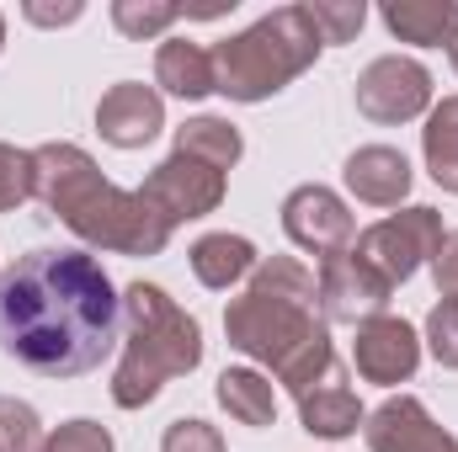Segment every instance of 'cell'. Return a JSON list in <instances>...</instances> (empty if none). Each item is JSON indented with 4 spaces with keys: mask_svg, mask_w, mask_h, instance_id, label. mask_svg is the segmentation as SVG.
<instances>
[{
    "mask_svg": "<svg viewBox=\"0 0 458 452\" xmlns=\"http://www.w3.org/2000/svg\"><path fill=\"white\" fill-rule=\"evenodd\" d=\"M320 314H326V325H368V320H378L384 309H389V282L357 255V250H342V255H331V261H320Z\"/></svg>",
    "mask_w": 458,
    "mask_h": 452,
    "instance_id": "cell-9",
    "label": "cell"
},
{
    "mask_svg": "<svg viewBox=\"0 0 458 452\" xmlns=\"http://www.w3.org/2000/svg\"><path fill=\"white\" fill-rule=\"evenodd\" d=\"M160 128H165V102H160L155 86L117 80L113 91L97 102V133H102L113 149H144Z\"/></svg>",
    "mask_w": 458,
    "mask_h": 452,
    "instance_id": "cell-13",
    "label": "cell"
},
{
    "mask_svg": "<svg viewBox=\"0 0 458 452\" xmlns=\"http://www.w3.org/2000/svg\"><path fill=\"white\" fill-rule=\"evenodd\" d=\"M38 448H43L38 410H32L27 399L0 394V452H38Z\"/></svg>",
    "mask_w": 458,
    "mask_h": 452,
    "instance_id": "cell-24",
    "label": "cell"
},
{
    "mask_svg": "<svg viewBox=\"0 0 458 452\" xmlns=\"http://www.w3.org/2000/svg\"><path fill=\"white\" fill-rule=\"evenodd\" d=\"M155 80H160V91H171V96H182V102H203V96L219 91V86H214V54H208L203 43H192V38H165V43H160V54H155Z\"/></svg>",
    "mask_w": 458,
    "mask_h": 452,
    "instance_id": "cell-16",
    "label": "cell"
},
{
    "mask_svg": "<svg viewBox=\"0 0 458 452\" xmlns=\"http://www.w3.org/2000/svg\"><path fill=\"white\" fill-rule=\"evenodd\" d=\"M432 277H437V293L443 298H458V229L443 234V245L432 255Z\"/></svg>",
    "mask_w": 458,
    "mask_h": 452,
    "instance_id": "cell-29",
    "label": "cell"
},
{
    "mask_svg": "<svg viewBox=\"0 0 458 452\" xmlns=\"http://www.w3.org/2000/svg\"><path fill=\"white\" fill-rule=\"evenodd\" d=\"M27 21H38V27H64V21H81V0H70V5H27Z\"/></svg>",
    "mask_w": 458,
    "mask_h": 452,
    "instance_id": "cell-30",
    "label": "cell"
},
{
    "mask_svg": "<svg viewBox=\"0 0 458 452\" xmlns=\"http://www.w3.org/2000/svg\"><path fill=\"white\" fill-rule=\"evenodd\" d=\"M283 229H288V239H293L299 250H310V255H320V261L352 250V239H357V224H352L346 203L331 187H320V181L288 192V203H283Z\"/></svg>",
    "mask_w": 458,
    "mask_h": 452,
    "instance_id": "cell-10",
    "label": "cell"
},
{
    "mask_svg": "<svg viewBox=\"0 0 458 452\" xmlns=\"http://www.w3.org/2000/svg\"><path fill=\"white\" fill-rule=\"evenodd\" d=\"M182 16L187 5H171V0H113V27L123 38H160Z\"/></svg>",
    "mask_w": 458,
    "mask_h": 452,
    "instance_id": "cell-22",
    "label": "cell"
},
{
    "mask_svg": "<svg viewBox=\"0 0 458 452\" xmlns=\"http://www.w3.org/2000/svg\"><path fill=\"white\" fill-rule=\"evenodd\" d=\"M27 197H38V171H32V149L0 144V213L21 208Z\"/></svg>",
    "mask_w": 458,
    "mask_h": 452,
    "instance_id": "cell-23",
    "label": "cell"
},
{
    "mask_svg": "<svg viewBox=\"0 0 458 452\" xmlns=\"http://www.w3.org/2000/svg\"><path fill=\"white\" fill-rule=\"evenodd\" d=\"M346 192L368 208H400L411 197V160L389 144H362L346 155Z\"/></svg>",
    "mask_w": 458,
    "mask_h": 452,
    "instance_id": "cell-14",
    "label": "cell"
},
{
    "mask_svg": "<svg viewBox=\"0 0 458 452\" xmlns=\"http://www.w3.org/2000/svg\"><path fill=\"white\" fill-rule=\"evenodd\" d=\"M256 245L245 239V234H203L198 245H192V272H198V282L203 288H214V293H229L234 282H245L250 272H256Z\"/></svg>",
    "mask_w": 458,
    "mask_h": 452,
    "instance_id": "cell-18",
    "label": "cell"
},
{
    "mask_svg": "<svg viewBox=\"0 0 458 452\" xmlns=\"http://www.w3.org/2000/svg\"><path fill=\"white\" fill-rule=\"evenodd\" d=\"M0 48H5V16H0Z\"/></svg>",
    "mask_w": 458,
    "mask_h": 452,
    "instance_id": "cell-32",
    "label": "cell"
},
{
    "mask_svg": "<svg viewBox=\"0 0 458 452\" xmlns=\"http://www.w3.org/2000/svg\"><path fill=\"white\" fill-rule=\"evenodd\" d=\"M362 437H368V452H458L454 431L437 426L416 394L384 399V405L362 421Z\"/></svg>",
    "mask_w": 458,
    "mask_h": 452,
    "instance_id": "cell-11",
    "label": "cell"
},
{
    "mask_svg": "<svg viewBox=\"0 0 458 452\" xmlns=\"http://www.w3.org/2000/svg\"><path fill=\"white\" fill-rule=\"evenodd\" d=\"M320 48L326 43L310 21V5H277L214 48V86L229 102H267L293 86L320 59Z\"/></svg>",
    "mask_w": 458,
    "mask_h": 452,
    "instance_id": "cell-5",
    "label": "cell"
},
{
    "mask_svg": "<svg viewBox=\"0 0 458 452\" xmlns=\"http://www.w3.org/2000/svg\"><path fill=\"white\" fill-rule=\"evenodd\" d=\"M38 452H113V431L97 421H64L43 437Z\"/></svg>",
    "mask_w": 458,
    "mask_h": 452,
    "instance_id": "cell-26",
    "label": "cell"
},
{
    "mask_svg": "<svg viewBox=\"0 0 458 452\" xmlns=\"http://www.w3.org/2000/svg\"><path fill=\"white\" fill-rule=\"evenodd\" d=\"M432 107V75L416 59L384 54L357 75V113L368 122H411Z\"/></svg>",
    "mask_w": 458,
    "mask_h": 452,
    "instance_id": "cell-8",
    "label": "cell"
},
{
    "mask_svg": "<svg viewBox=\"0 0 458 452\" xmlns=\"http://www.w3.org/2000/svg\"><path fill=\"white\" fill-rule=\"evenodd\" d=\"M310 21H315L320 43H352V38L362 32V21H368V5H362V0H342V5L315 0V5H310Z\"/></svg>",
    "mask_w": 458,
    "mask_h": 452,
    "instance_id": "cell-25",
    "label": "cell"
},
{
    "mask_svg": "<svg viewBox=\"0 0 458 452\" xmlns=\"http://www.w3.org/2000/svg\"><path fill=\"white\" fill-rule=\"evenodd\" d=\"M225 336L234 351L256 356L261 367H272V378L299 399L310 394L331 367H336V346L331 325L320 314V282L310 266H299L293 255H267L256 261L250 282L240 298H229L225 309Z\"/></svg>",
    "mask_w": 458,
    "mask_h": 452,
    "instance_id": "cell-2",
    "label": "cell"
},
{
    "mask_svg": "<svg viewBox=\"0 0 458 452\" xmlns=\"http://www.w3.org/2000/svg\"><path fill=\"white\" fill-rule=\"evenodd\" d=\"M299 421H304L310 437L342 442V437H352L368 415H362V405H357V389L342 378V367H331L310 394H299Z\"/></svg>",
    "mask_w": 458,
    "mask_h": 452,
    "instance_id": "cell-15",
    "label": "cell"
},
{
    "mask_svg": "<svg viewBox=\"0 0 458 452\" xmlns=\"http://www.w3.org/2000/svg\"><path fill=\"white\" fill-rule=\"evenodd\" d=\"M176 149H182V155H198V160L214 165V171H229V165L245 155V138H240V128L225 122V117H192V122L176 128Z\"/></svg>",
    "mask_w": 458,
    "mask_h": 452,
    "instance_id": "cell-21",
    "label": "cell"
},
{
    "mask_svg": "<svg viewBox=\"0 0 458 452\" xmlns=\"http://www.w3.org/2000/svg\"><path fill=\"white\" fill-rule=\"evenodd\" d=\"M352 362H357V372H362L368 383H384V389H394V383H405V378L416 372V362H421V336H416L405 320H394V314H378V320L357 325Z\"/></svg>",
    "mask_w": 458,
    "mask_h": 452,
    "instance_id": "cell-12",
    "label": "cell"
},
{
    "mask_svg": "<svg viewBox=\"0 0 458 452\" xmlns=\"http://www.w3.org/2000/svg\"><path fill=\"white\" fill-rule=\"evenodd\" d=\"M219 405L240 426H272L277 421V394H272V378L250 372V367H225L219 372Z\"/></svg>",
    "mask_w": 458,
    "mask_h": 452,
    "instance_id": "cell-19",
    "label": "cell"
},
{
    "mask_svg": "<svg viewBox=\"0 0 458 452\" xmlns=\"http://www.w3.org/2000/svg\"><path fill=\"white\" fill-rule=\"evenodd\" d=\"M384 27L400 43L416 48H443L458 32V0H389L384 5Z\"/></svg>",
    "mask_w": 458,
    "mask_h": 452,
    "instance_id": "cell-17",
    "label": "cell"
},
{
    "mask_svg": "<svg viewBox=\"0 0 458 452\" xmlns=\"http://www.w3.org/2000/svg\"><path fill=\"white\" fill-rule=\"evenodd\" d=\"M123 320H128V336H123V362L113 372V405L144 410L171 378L203 362V325L155 282L123 288Z\"/></svg>",
    "mask_w": 458,
    "mask_h": 452,
    "instance_id": "cell-4",
    "label": "cell"
},
{
    "mask_svg": "<svg viewBox=\"0 0 458 452\" xmlns=\"http://www.w3.org/2000/svg\"><path fill=\"white\" fill-rule=\"evenodd\" d=\"M160 452H225V437L208 421H171L160 437Z\"/></svg>",
    "mask_w": 458,
    "mask_h": 452,
    "instance_id": "cell-28",
    "label": "cell"
},
{
    "mask_svg": "<svg viewBox=\"0 0 458 452\" xmlns=\"http://www.w3.org/2000/svg\"><path fill=\"white\" fill-rule=\"evenodd\" d=\"M448 59H454V70H458V32H454V43H448Z\"/></svg>",
    "mask_w": 458,
    "mask_h": 452,
    "instance_id": "cell-31",
    "label": "cell"
},
{
    "mask_svg": "<svg viewBox=\"0 0 458 452\" xmlns=\"http://www.w3.org/2000/svg\"><path fill=\"white\" fill-rule=\"evenodd\" d=\"M123 298L86 250H27L0 277V351L38 378H81L117 346Z\"/></svg>",
    "mask_w": 458,
    "mask_h": 452,
    "instance_id": "cell-1",
    "label": "cell"
},
{
    "mask_svg": "<svg viewBox=\"0 0 458 452\" xmlns=\"http://www.w3.org/2000/svg\"><path fill=\"white\" fill-rule=\"evenodd\" d=\"M144 197H149V208L165 219V224H187V219H203V213H214L219 203H225V171H214V165H203L198 155H182V149H171L155 171H149V181L139 187Z\"/></svg>",
    "mask_w": 458,
    "mask_h": 452,
    "instance_id": "cell-7",
    "label": "cell"
},
{
    "mask_svg": "<svg viewBox=\"0 0 458 452\" xmlns=\"http://www.w3.org/2000/svg\"><path fill=\"white\" fill-rule=\"evenodd\" d=\"M437 245H443V213H437V208H405V213H389V219L368 224L357 234L352 250H357L389 288H400V282L416 277L421 261L437 255Z\"/></svg>",
    "mask_w": 458,
    "mask_h": 452,
    "instance_id": "cell-6",
    "label": "cell"
},
{
    "mask_svg": "<svg viewBox=\"0 0 458 452\" xmlns=\"http://www.w3.org/2000/svg\"><path fill=\"white\" fill-rule=\"evenodd\" d=\"M427 346L443 367H458V298H443L427 314Z\"/></svg>",
    "mask_w": 458,
    "mask_h": 452,
    "instance_id": "cell-27",
    "label": "cell"
},
{
    "mask_svg": "<svg viewBox=\"0 0 458 452\" xmlns=\"http://www.w3.org/2000/svg\"><path fill=\"white\" fill-rule=\"evenodd\" d=\"M32 171H38V203L86 245L117 255H160L171 245V224L149 208V197L113 187L81 144H38Z\"/></svg>",
    "mask_w": 458,
    "mask_h": 452,
    "instance_id": "cell-3",
    "label": "cell"
},
{
    "mask_svg": "<svg viewBox=\"0 0 458 452\" xmlns=\"http://www.w3.org/2000/svg\"><path fill=\"white\" fill-rule=\"evenodd\" d=\"M421 149H427V171L443 192L458 197V96H443L427 128H421Z\"/></svg>",
    "mask_w": 458,
    "mask_h": 452,
    "instance_id": "cell-20",
    "label": "cell"
}]
</instances>
